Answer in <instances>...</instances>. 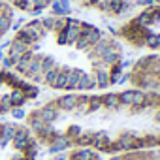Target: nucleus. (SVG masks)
<instances>
[{"mask_svg":"<svg viewBox=\"0 0 160 160\" xmlns=\"http://www.w3.org/2000/svg\"><path fill=\"white\" fill-rule=\"evenodd\" d=\"M57 43L58 45H66V34H64V30H60L57 34Z\"/></svg>","mask_w":160,"mask_h":160,"instance_id":"28","label":"nucleus"},{"mask_svg":"<svg viewBox=\"0 0 160 160\" xmlns=\"http://www.w3.org/2000/svg\"><path fill=\"white\" fill-rule=\"evenodd\" d=\"M58 2H60L62 10L66 12V17H68V15H72V0H58Z\"/></svg>","mask_w":160,"mask_h":160,"instance_id":"24","label":"nucleus"},{"mask_svg":"<svg viewBox=\"0 0 160 160\" xmlns=\"http://www.w3.org/2000/svg\"><path fill=\"white\" fill-rule=\"evenodd\" d=\"M57 64H58V62H57L55 57H51V55H43V57H42V62H40V66H42V73H45V72L57 68Z\"/></svg>","mask_w":160,"mask_h":160,"instance_id":"11","label":"nucleus"},{"mask_svg":"<svg viewBox=\"0 0 160 160\" xmlns=\"http://www.w3.org/2000/svg\"><path fill=\"white\" fill-rule=\"evenodd\" d=\"M85 73H87V72H85L83 68L72 66V70H70V73H68V81H66L64 91H66V92H77V85H79V81H81V77H83Z\"/></svg>","mask_w":160,"mask_h":160,"instance_id":"4","label":"nucleus"},{"mask_svg":"<svg viewBox=\"0 0 160 160\" xmlns=\"http://www.w3.org/2000/svg\"><path fill=\"white\" fill-rule=\"evenodd\" d=\"M73 47H75V51H85V53L91 49V45H89V42H87V38H85V36H79V40L75 42V45H73Z\"/></svg>","mask_w":160,"mask_h":160,"instance_id":"20","label":"nucleus"},{"mask_svg":"<svg viewBox=\"0 0 160 160\" xmlns=\"http://www.w3.org/2000/svg\"><path fill=\"white\" fill-rule=\"evenodd\" d=\"M49 12H51V15H53V17H66V12L62 10V6H60L58 0H53V2H51Z\"/></svg>","mask_w":160,"mask_h":160,"instance_id":"14","label":"nucleus"},{"mask_svg":"<svg viewBox=\"0 0 160 160\" xmlns=\"http://www.w3.org/2000/svg\"><path fill=\"white\" fill-rule=\"evenodd\" d=\"M152 4H154L152 0H136V6H141L143 10H145V8H151Z\"/></svg>","mask_w":160,"mask_h":160,"instance_id":"27","label":"nucleus"},{"mask_svg":"<svg viewBox=\"0 0 160 160\" xmlns=\"http://www.w3.org/2000/svg\"><path fill=\"white\" fill-rule=\"evenodd\" d=\"M12 6H13L15 10L23 12V13H28V10L32 8V2H30V0H13Z\"/></svg>","mask_w":160,"mask_h":160,"instance_id":"15","label":"nucleus"},{"mask_svg":"<svg viewBox=\"0 0 160 160\" xmlns=\"http://www.w3.org/2000/svg\"><path fill=\"white\" fill-rule=\"evenodd\" d=\"M40 147L27 124L17 121L0 122V160H36Z\"/></svg>","mask_w":160,"mask_h":160,"instance_id":"1","label":"nucleus"},{"mask_svg":"<svg viewBox=\"0 0 160 160\" xmlns=\"http://www.w3.org/2000/svg\"><path fill=\"white\" fill-rule=\"evenodd\" d=\"M12 115H13V119H15V121H21V119H25V117H27V113H25V109H23V108H15V109H12Z\"/></svg>","mask_w":160,"mask_h":160,"instance_id":"23","label":"nucleus"},{"mask_svg":"<svg viewBox=\"0 0 160 160\" xmlns=\"http://www.w3.org/2000/svg\"><path fill=\"white\" fill-rule=\"evenodd\" d=\"M6 2H10V4H12V2H13V0H6Z\"/></svg>","mask_w":160,"mask_h":160,"instance_id":"36","label":"nucleus"},{"mask_svg":"<svg viewBox=\"0 0 160 160\" xmlns=\"http://www.w3.org/2000/svg\"><path fill=\"white\" fill-rule=\"evenodd\" d=\"M92 75H94V79H96L98 91H106V89L109 87V72H108V68H100V70L92 72Z\"/></svg>","mask_w":160,"mask_h":160,"instance_id":"6","label":"nucleus"},{"mask_svg":"<svg viewBox=\"0 0 160 160\" xmlns=\"http://www.w3.org/2000/svg\"><path fill=\"white\" fill-rule=\"evenodd\" d=\"M12 23H13V17H12V15L0 13V38L12 30Z\"/></svg>","mask_w":160,"mask_h":160,"instance_id":"9","label":"nucleus"},{"mask_svg":"<svg viewBox=\"0 0 160 160\" xmlns=\"http://www.w3.org/2000/svg\"><path fill=\"white\" fill-rule=\"evenodd\" d=\"M136 21L141 25V27H152L151 23V13H149V8H145L139 15H136Z\"/></svg>","mask_w":160,"mask_h":160,"instance_id":"13","label":"nucleus"},{"mask_svg":"<svg viewBox=\"0 0 160 160\" xmlns=\"http://www.w3.org/2000/svg\"><path fill=\"white\" fill-rule=\"evenodd\" d=\"M132 64H134V60H132V58H126V60H122V68H124V70H126V68H130Z\"/></svg>","mask_w":160,"mask_h":160,"instance_id":"30","label":"nucleus"},{"mask_svg":"<svg viewBox=\"0 0 160 160\" xmlns=\"http://www.w3.org/2000/svg\"><path fill=\"white\" fill-rule=\"evenodd\" d=\"M145 47L152 49V51H158V36H156V32H152L151 36L145 38Z\"/></svg>","mask_w":160,"mask_h":160,"instance_id":"17","label":"nucleus"},{"mask_svg":"<svg viewBox=\"0 0 160 160\" xmlns=\"http://www.w3.org/2000/svg\"><path fill=\"white\" fill-rule=\"evenodd\" d=\"M156 36H158V49H160V32H156Z\"/></svg>","mask_w":160,"mask_h":160,"instance_id":"32","label":"nucleus"},{"mask_svg":"<svg viewBox=\"0 0 160 160\" xmlns=\"http://www.w3.org/2000/svg\"><path fill=\"white\" fill-rule=\"evenodd\" d=\"M96 10H100L102 13H109L111 15V8H109V0H100V2L94 6Z\"/></svg>","mask_w":160,"mask_h":160,"instance_id":"22","label":"nucleus"},{"mask_svg":"<svg viewBox=\"0 0 160 160\" xmlns=\"http://www.w3.org/2000/svg\"><path fill=\"white\" fill-rule=\"evenodd\" d=\"M15 62H17V58H13L10 55H4V58L0 60V66H2V70H13Z\"/></svg>","mask_w":160,"mask_h":160,"instance_id":"19","label":"nucleus"},{"mask_svg":"<svg viewBox=\"0 0 160 160\" xmlns=\"http://www.w3.org/2000/svg\"><path fill=\"white\" fill-rule=\"evenodd\" d=\"M2 2H4V0H0V13H2Z\"/></svg>","mask_w":160,"mask_h":160,"instance_id":"34","label":"nucleus"},{"mask_svg":"<svg viewBox=\"0 0 160 160\" xmlns=\"http://www.w3.org/2000/svg\"><path fill=\"white\" fill-rule=\"evenodd\" d=\"M51 160H102V154L92 149H70L53 154Z\"/></svg>","mask_w":160,"mask_h":160,"instance_id":"2","label":"nucleus"},{"mask_svg":"<svg viewBox=\"0 0 160 160\" xmlns=\"http://www.w3.org/2000/svg\"><path fill=\"white\" fill-rule=\"evenodd\" d=\"M64 34H66V45L68 47H73L75 45V42L79 40V36H81V30L79 28H64Z\"/></svg>","mask_w":160,"mask_h":160,"instance_id":"10","label":"nucleus"},{"mask_svg":"<svg viewBox=\"0 0 160 160\" xmlns=\"http://www.w3.org/2000/svg\"><path fill=\"white\" fill-rule=\"evenodd\" d=\"M23 25H25V19H23V17H19L15 23H12V30H13V32H17L19 28H23Z\"/></svg>","mask_w":160,"mask_h":160,"instance_id":"26","label":"nucleus"},{"mask_svg":"<svg viewBox=\"0 0 160 160\" xmlns=\"http://www.w3.org/2000/svg\"><path fill=\"white\" fill-rule=\"evenodd\" d=\"M4 58V51H0V60H2Z\"/></svg>","mask_w":160,"mask_h":160,"instance_id":"33","label":"nucleus"},{"mask_svg":"<svg viewBox=\"0 0 160 160\" xmlns=\"http://www.w3.org/2000/svg\"><path fill=\"white\" fill-rule=\"evenodd\" d=\"M42 21V28L45 32H53V25H55V17L53 15H45V17H40Z\"/></svg>","mask_w":160,"mask_h":160,"instance_id":"16","label":"nucleus"},{"mask_svg":"<svg viewBox=\"0 0 160 160\" xmlns=\"http://www.w3.org/2000/svg\"><path fill=\"white\" fill-rule=\"evenodd\" d=\"M149 13H151V23L152 25H158L160 23V6L158 4H152L149 8Z\"/></svg>","mask_w":160,"mask_h":160,"instance_id":"18","label":"nucleus"},{"mask_svg":"<svg viewBox=\"0 0 160 160\" xmlns=\"http://www.w3.org/2000/svg\"><path fill=\"white\" fill-rule=\"evenodd\" d=\"M10 45H12V40H4L2 43H0V51H6V49H10Z\"/></svg>","mask_w":160,"mask_h":160,"instance_id":"29","label":"nucleus"},{"mask_svg":"<svg viewBox=\"0 0 160 160\" xmlns=\"http://www.w3.org/2000/svg\"><path fill=\"white\" fill-rule=\"evenodd\" d=\"M75 57H77V53H70V55H68L70 60H75Z\"/></svg>","mask_w":160,"mask_h":160,"instance_id":"31","label":"nucleus"},{"mask_svg":"<svg viewBox=\"0 0 160 160\" xmlns=\"http://www.w3.org/2000/svg\"><path fill=\"white\" fill-rule=\"evenodd\" d=\"M109 8H111V15H122L132 8L130 0H109Z\"/></svg>","mask_w":160,"mask_h":160,"instance_id":"7","label":"nucleus"},{"mask_svg":"<svg viewBox=\"0 0 160 160\" xmlns=\"http://www.w3.org/2000/svg\"><path fill=\"white\" fill-rule=\"evenodd\" d=\"M66 28V17H55V25H53V32L58 34L60 30Z\"/></svg>","mask_w":160,"mask_h":160,"instance_id":"21","label":"nucleus"},{"mask_svg":"<svg viewBox=\"0 0 160 160\" xmlns=\"http://www.w3.org/2000/svg\"><path fill=\"white\" fill-rule=\"evenodd\" d=\"M28 49H30V47H27L25 43H21L19 40H15V38H13V40H12L10 49H8V55H10V57H13V58H19V57H21L25 51H28Z\"/></svg>","mask_w":160,"mask_h":160,"instance_id":"8","label":"nucleus"},{"mask_svg":"<svg viewBox=\"0 0 160 160\" xmlns=\"http://www.w3.org/2000/svg\"><path fill=\"white\" fill-rule=\"evenodd\" d=\"M15 40H19V42H21V43H25L27 47H30V45L36 42V40H34V38H32L27 30H23V28H19V30L15 32Z\"/></svg>","mask_w":160,"mask_h":160,"instance_id":"12","label":"nucleus"},{"mask_svg":"<svg viewBox=\"0 0 160 160\" xmlns=\"http://www.w3.org/2000/svg\"><path fill=\"white\" fill-rule=\"evenodd\" d=\"M96 89H98V87H96V79H94V75L87 72V73L81 77L79 85H77V92H91V91H96Z\"/></svg>","mask_w":160,"mask_h":160,"instance_id":"5","label":"nucleus"},{"mask_svg":"<svg viewBox=\"0 0 160 160\" xmlns=\"http://www.w3.org/2000/svg\"><path fill=\"white\" fill-rule=\"evenodd\" d=\"M152 2H154V4H158V6H160V0H152Z\"/></svg>","mask_w":160,"mask_h":160,"instance_id":"35","label":"nucleus"},{"mask_svg":"<svg viewBox=\"0 0 160 160\" xmlns=\"http://www.w3.org/2000/svg\"><path fill=\"white\" fill-rule=\"evenodd\" d=\"M43 12H45V10H43V8H38V6H32V8L28 10V13H30L32 17H42Z\"/></svg>","mask_w":160,"mask_h":160,"instance_id":"25","label":"nucleus"},{"mask_svg":"<svg viewBox=\"0 0 160 160\" xmlns=\"http://www.w3.org/2000/svg\"><path fill=\"white\" fill-rule=\"evenodd\" d=\"M108 160H160V156L154 149H147V151H130V152L111 154Z\"/></svg>","mask_w":160,"mask_h":160,"instance_id":"3","label":"nucleus"}]
</instances>
